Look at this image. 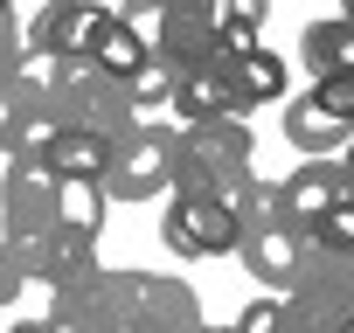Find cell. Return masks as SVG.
I'll list each match as a JSON object with an SVG mask.
<instances>
[{
	"mask_svg": "<svg viewBox=\"0 0 354 333\" xmlns=\"http://www.w3.org/2000/svg\"><path fill=\"white\" fill-rule=\"evenodd\" d=\"M181 132V153H174V195H216L230 202L250 181L257 139L243 118H209V125H174Z\"/></svg>",
	"mask_w": 354,
	"mask_h": 333,
	"instance_id": "cell-1",
	"label": "cell"
},
{
	"mask_svg": "<svg viewBox=\"0 0 354 333\" xmlns=\"http://www.w3.org/2000/svg\"><path fill=\"white\" fill-rule=\"evenodd\" d=\"M42 91H49V104H56V118H63L70 132L125 139V132L139 125V118H132L125 84H118V77H104L91 56H56V63H42Z\"/></svg>",
	"mask_w": 354,
	"mask_h": 333,
	"instance_id": "cell-2",
	"label": "cell"
},
{
	"mask_svg": "<svg viewBox=\"0 0 354 333\" xmlns=\"http://www.w3.org/2000/svg\"><path fill=\"white\" fill-rule=\"evenodd\" d=\"M174 153H181V132L174 125H132L111 153L104 174V202H153L174 195Z\"/></svg>",
	"mask_w": 354,
	"mask_h": 333,
	"instance_id": "cell-3",
	"label": "cell"
},
{
	"mask_svg": "<svg viewBox=\"0 0 354 333\" xmlns=\"http://www.w3.org/2000/svg\"><path fill=\"white\" fill-rule=\"evenodd\" d=\"M56 222H63V181H56V166L8 160V166H0V243L49 236Z\"/></svg>",
	"mask_w": 354,
	"mask_h": 333,
	"instance_id": "cell-4",
	"label": "cell"
},
{
	"mask_svg": "<svg viewBox=\"0 0 354 333\" xmlns=\"http://www.w3.org/2000/svg\"><path fill=\"white\" fill-rule=\"evenodd\" d=\"M160 243H167L174 257H230V250L243 243V229H236L230 202H216V195H167Z\"/></svg>",
	"mask_w": 354,
	"mask_h": 333,
	"instance_id": "cell-5",
	"label": "cell"
},
{
	"mask_svg": "<svg viewBox=\"0 0 354 333\" xmlns=\"http://www.w3.org/2000/svg\"><path fill=\"white\" fill-rule=\"evenodd\" d=\"M104 28H111V8H97V0H42V15L21 28V35H28V63L97 56Z\"/></svg>",
	"mask_w": 354,
	"mask_h": 333,
	"instance_id": "cell-6",
	"label": "cell"
},
{
	"mask_svg": "<svg viewBox=\"0 0 354 333\" xmlns=\"http://www.w3.org/2000/svg\"><path fill=\"white\" fill-rule=\"evenodd\" d=\"M223 0H160V63L181 77V70H202L223 56Z\"/></svg>",
	"mask_w": 354,
	"mask_h": 333,
	"instance_id": "cell-7",
	"label": "cell"
},
{
	"mask_svg": "<svg viewBox=\"0 0 354 333\" xmlns=\"http://www.w3.org/2000/svg\"><path fill=\"white\" fill-rule=\"evenodd\" d=\"M118 326V271H84V278H63L49 285V312H42V333H111Z\"/></svg>",
	"mask_w": 354,
	"mask_h": 333,
	"instance_id": "cell-8",
	"label": "cell"
},
{
	"mask_svg": "<svg viewBox=\"0 0 354 333\" xmlns=\"http://www.w3.org/2000/svg\"><path fill=\"white\" fill-rule=\"evenodd\" d=\"M174 125H209V118H243V97H236V84H230V70H223V56L216 63H202V70H181L174 77Z\"/></svg>",
	"mask_w": 354,
	"mask_h": 333,
	"instance_id": "cell-9",
	"label": "cell"
},
{
	"mask_svg": "<svg viewBox=\"0 0 354 333\" xmlns=\"http://www.w3.org/2000/svg\"><path fill=\"white\" fill-rule=\"evenodd\" d=\"M278 202H285V216H292L299 229H319V222L347 202L340 160H306V166H292V174L278 181Z\"/></svg>",
	"mask_w": 354,
	"mask_h": 333,
	"instance_id": "cell-10",
	"label": "cell"
},
{
	"mask_svg": "<svg viewBox=\"0 0 354 333\" xmlns=\"http://www.w3.org/2000/svg\"><path fill=\"white\" fill-rule=\"evenodd\" d=\"M223 70H230V84H236V97H243V111H257V104H278L285 97V84H292V70H285V56L278 49H223Z\"/></svg>",
	"mask_w": 354,
	"mask_h": 333,
	"instance_id": "cell-11",
	"label": "cell"
},
{
	"mask_svg": "<svg viewBox=\"0 0 354 333\" xmlns=\"http://www.w3.org/2000/svg\"><path fill=\"white\" fill-rule=\"evenodd\" d=\"M285 139H292L306 160H333V153H340L354 132H347L333 111H319L313 97H292V111H285Z\"/></svg>",
	"mask_w": 354,
	"mask_h": 333,
	"instance_id": "cell-12",
	"label": "cell"
},
{
	"mask_svg": "<svg viewBox=\"0 0 354 333\" xmlns=\"http://www.w3.org/2000/svg\"><path fill=\"white\" fill-rule=\"evenodd\" d=\"M111 153H118V139H104V132H63V146H56V181H97L104 188V174H111Z\"/></svg>",
	"mask_w": 354,
	"mask_h": 333,
	"instance_id": "cell-13",
	"label": "cell"
},
{
	"mask_svg": "<svg viewBox=\"0 0 354 333\" xmlns=\"http://www.w3.org/2000/svg\"><path fill=\"white\" fill-rule=\"evenodd\" d=\"M299 63L313 70V77H333V70H354V21H313L306 35H299Z\"/></svg>",
	"mask_w": 354,
	"mask_h": 333,
	"instance_id": "cell-14",
	"label": "cell"
},
{
	"mask_svg": "<svg viewBox=\"0 0 354 333\" xmlns=\"http://www.w3.org/2000/svg\"><path fill=\"white\" fill-rule=\"evenodd\" d=\"M35 104H42V70L28 63L15 84H0V160L15 153V139H21V118H28Z\"/></svg>",
	"mask_w": 354,
	"mask_h": 333,
	"instance_id": "cell-15",
	"label": "cell"
},
{
	"mask_svg": "<svg viewBox=\"0 0 354 333\" xmlns=\"http://www.w3.org/2000/svg\"><path fill=\"white\" fill-rule=\"evenodd\" d=\"M264 15H271V0H223V49L236 56V49H257L264 42Z\"/></svg>",
	"mask_w": 354,
	"mask_h": 333,
	"instance_id": "cell-16",
	"label": "cell"
},
{
	"mask_svg": "<svg viewBox=\"0 0 354 333\" xmlns=\"http://www.w3.org/2000/svg\"><path fill=\"white\" fill-rule=\"evenodd\" d=\"M146 56H153V49H146L132 28H118V15H111V28H104V42H97V56H91V63H97L104 77H118V84H125V77H132Z\"/></svg>",
	"mask_w": 354,
	"mask_h": 333,
	"instance_id": "cell-17",
	"label": "cell"
},
{
	"mask_svg": "<svg viewBox=\"0 0 354 333\" xmlns=\"http://www.w3.org/2000/svg\"><path fill=\"white\" fill-rule=\"evenodd\" d=\"M125 97H132V111H167V104H174V70H167L160 56H146V63L125 77Z\"/></svg>",
	"mask_w": 354,
	"mask_h": 333,
	"instance_id": "cell-18",
	"label": "cell"
},
{
	"mask_svg": "<svg viewBox=\"0 0 354 333\" xmlns=\"http://www.w3.org/2000/svg\"><path fill=\"white\" fill-rule=\"evenodd\" d=\"M63 222L84 229V236H97L104 229V188L97 181H63Z\"/></svg>",
	"mask_w": 354,
	"mask_h": 333,
	"instance_id": "cell-19",
	"label": "cell"
},
{
	"mask_svg": "<svg viewBox=\"0 0 354 333\" xmlns=\"http://www.w3.org/2000/svg\"><path fill=\"white\" fill-rule=\"evenodd\" d=\"M319 111H333L347 132H354V70H333V77H313V91H306Z\"/></svg>",
	"mask_w": 354,
	"mask_h": 333,
	"instance_id": "cell-20",
	"label": "cell"
},
{
	"mask_svg": "<svg viewBox=\"0 0 354 333\" xmlns=\"http://www.w3.org/2000/svg\"><path fill=\"white\" fill-rule=\"evenodd\" d=\"M118 28H132L146 49H160V0H125V8H118Z\"/></svg>",
	"mask_w": 354,
	"mask_h": 333,
	"instance_id": "cell-21",
	"label": "cell"
},
{
	"mask_svg": "<svg viewBox=\"0 0 354 333\" xmlns=\"http://www.w3.org/2000/svg\"><path fill=\"white\" fill-rule=\"evenodd\" d=\"M306 236H313V243H333V250H354V195H347L319 229H306Z\"/></svg>",
	"mask_w": 354,
	"mask_h": 333,
	"instance_id": "cell-22",
	"label": "cell"
},
{
	"mask_svg": "<svg viewBox=\"0 0 354 333\" xmlns=\"http://www.w3.org/2000/svg\"><path fill=\"white\" fill-rule=\"evenodd\" d=\"M230 333H278V298H257V305H243Z\"/></svg>",
	"mask_w": 354,
	"mask_h": 333,
	"instance_id": "cell-23",
	"label": "cell"
},
{
	"mask_svg": "<svg viewBox=\"0 0 354 333\" xmlns=\"http://www.w3.org/2000/svg\"><path fill=\"white\" fill-rule=\"evenodd\" d=\"M21 285H28V278L15 271V257H8V243H0V312H8V305L21 298Z\"/></svg>",
	"mask_w": 354,
	"mask_h": 333,
	"instance_id": "cell-24",
	"label": "cell"
},
{
	"mask_svg": "<svg viewBox=\"0 0 354 333\" xmlns=\"http://www.w3.org/2000/svg\"><path fill=\"white\" fill-rule=\"evenodd\" d=\"M340 181H347V195H354V139H347V160H340Z\"/></svg>",
	"mask_w": 354,
	"mask_h": 333,
	"instance_id": "cell-25",
	"label": "cell"
},
{
	"mask_svg": "<svg viewBox=\"0 0 354 333\" xmlns=\"http://www.w3.org/2000/svg\"><path fill=\"white\" fill-rule=\"evenodd\" d=\"M8 333H42V319H15V326H8Z\"/></svg>",
	"mask_w": 354,
	"mask_h": 333,
	"instance_id": "cell-26",
	"label": "cell"
},
{
	"mask_svg": "<svg viewBox=\"0 0 354 333\" xmlns=\"http://www.w3.org/2000/svg\"><path fill=\"white\" fill-rule=\"evenodd\" d=\"M340 21H354V0H340Z\"/></svg>",
	"mask_w": 354,
	"mask_h": 333,
	"instance_id": "cell-27",
	"label": "cell"
},
{
	"mask_svg": "<svg viewBox=\"0 0 354 333\" xmlns=\"http://www.w3.org/2000/svg\"><path fill=\"white\" fill-rule=\"evenodd\" d=\"M340 333H354V319H347V326H340Z\"/></svg>",
	"mask_w": 354,
	"mask_h": 333,
	"instance_id": "cell-28",
	"label": "cell"
},
{
	"mask_svg": "<svg viewBox=\"0 0 354 333\" xmlns=\"http://www.w3.org/2000/svg\"><path fill=\"white\" fill-rule=\"evenodd\" d=\"M0 8H15V0H0Z\"/></svg>",
	"mask_w": 354,
	"mask_h": 333,
	"instance_id": "cell-29",
	"label": "cell"
},
{
	"mask_svg": "<svg viewBox=\"0 0 354 333\" xmlns=\"http://www.w3.org/2000/svg\"><path fill=\"white\" fill-rule=\"evenodd\" d=\"M0 15H15V8H0Z\"/></svg>",
	"mask_w": 354,
	"mask_h": 333,
	"instance_id": "cell-30",
	"label": "cell"
}]
</instances>
